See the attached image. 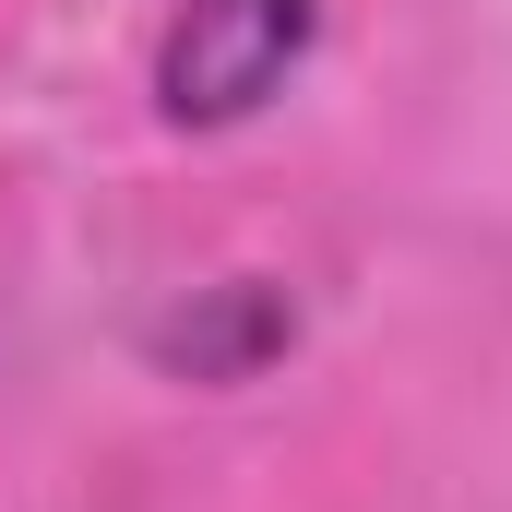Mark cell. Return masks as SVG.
<instances>
[{
	"label": "cell",
	"mask_w": 512,
	"mask_h": 512,
	"mask_svg": "<svg viewBox=\"0 0 512 512\" xmlns=\"http://www.w3.org/2000/svg\"><path fill=\"white\" fill-rule=\"evenodd\" d=\"M310 36H322V0H179L155 36V108L179 131H239L286 96Z\"/></svg>",
	"instance_id": "cell-1"
},
{
	"label": "cell",
	"mask_w": 512,
	"mask_h": 512,
	"mask_svg": "<svg viewBox=\"0 0 512 512\" xmlns=\"http://www.w3.org/2000/svg\"><path fill=\"white\" fill-rule=\"evenodd\" d=\"M286 334H298V310H286L262 274H239V286H203L191 310H167V322H155V358L191 370V382H251Z\"/></svg>",
	"instance_id": "cell-2"
}]
</instances>
